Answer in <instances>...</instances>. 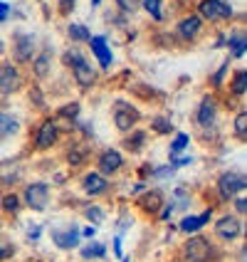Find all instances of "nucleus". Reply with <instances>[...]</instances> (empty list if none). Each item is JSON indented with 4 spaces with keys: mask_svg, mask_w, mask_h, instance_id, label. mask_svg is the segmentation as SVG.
<instances>
[{
    "mask_svg": "<svg viewBox=\"0 0 247 262\" xmlns=\"http://www.w3.org/2000/svg\"><path fill=\"white\" fill-rule=\"evenodd\" d=\"M92 3H94V8H97V5H99V3H102V0H92Z\"/></svg>",
    "mask_w": 247,
    "mask_h": 262,
    "instance_id": "obj_41",
    "label": "nucleus"
},
{
    "mask_svg": "<svg viewBox=\"0 0 247 262\" xmlns=\"http://www.w3.org/2000/svg\"><path fill=\"white\" fill-rule=\"evenodd\" d=\"M215 97H203V102L198 106V114H195V121H198V126L200 129H210L213 124H215V114H218V106H215Z\"/></svg>",
    "mask_w": 247,
    "mask_h": 262,
    "instance_id": "obj_8",
    "label": "nucleus"
},
{
    "mask_svg": "<svg viewBox=\"0 0 247 262\" xmlns=\"http://www.w3.org/2000/svg\"><path fill=\"white\" fill-rule=\"evenodd\" d=\"M0 52H3V42H0Z\"/></svg>",
    "mask_w": 247,
    "mask_h": 262,
    "instance_id": "obj_42",
    "label": "nucleus"
},
{
    "mask_svg": "<svg viewBox=\"0 0 247 262\" xmlns=\"http://www.w3.org/2000/svg\"><path fill=\"white\" fill-rule=\"evenodd\" d=\"M235 210L245 215V210H247V201H245V195H242V198H235Z\"/></svg>",
    "mask_w": 247,
    "mask_h": 262,
    "instance_id": "obj_35",
    "label": "nucleus"
},
{
    "mask_svg": "<svg viewBox=\"0 0 247 262\" xmlns=\"http://www.w3.org/2000/svg\"><path fill=\"white\" fill-rule=\"evenodd\" d=\"M210 220V210H205L203 215H186V218L181 220V233H186V235H195L198 230H203V225Z\"/></svg>",
    "mask_w": 247,
    "mask_h": 262,
    "instance_id": "obj_15",
    "label": "nucleus"
},
{
    "mask_svg": "<svg viewBox=\"0 0 247 262\" xmlns=\"http://www.w3.org/2000/svg\"><path fill=\"white\" fill-rule=\"evenodd\" d=\"M82 235H84V237H92V235H94V228H84V230H82Z\"/></svg>",
    "mask_w": 247,
    "mask_h": 262,
    "instance_id": "obj_40",
    "label": "nucleus"
},
{
    "mask_svg": "<svg viewBox=\"0 0 247 262\" xmlns=\"http://www.w3.org/2000/svg\"><path fill=\"white\" fill-rule=\"evenodd\" d=\"M70 37H72L74 42H84V40H89V30H87V25H79V23L70 25Z\"/></svg>",
    "mask_w": 247,
    "mask_h": 262,
    "instance_id": "obj_23",
    "label": "nucleus"
},
{
    "mask_svg": "<svg viewBox=\"0 0 247 262\" xmlns=\"http://www.w3.org/2000/svg\"><path fill=\"white\" fill-rule=\"evenodd\" d=\"M25 203L32 210H44L50 203V186L47 183H30L25 188Z\"/></svg>",
    "mask_w": 247,
    "mask_h": 262,
    "instance_id": "obj_3",
    "label": "nucleus"
},
{
    "mask_svg": "<svg viewBox=\"0 0 247 262\" xmlns=\"http://www.w3.org/2000/svg\"><path fill=\"white\" fill-rule=\"evenodd\" d=\"M198 10H200V15H203L205 20H222V17H230L233 15V8L225 0H200Z\"/></svg>",
    "mask_w": 247,
    "mask_h": 262,
    "instance_id": "obj_5",
    "label": "nucleus"
},
{
    "mask_svg": "<svg viewBox=\"0 0 247 262\" xmlns=\"http://www.w3.org/2000/svg\"><path fill=\"white\" fill-rule=\"evenodd\" d=\"M20 89V74L13 67V62H0V92L13 94Z\"/></svg>",
    "mask_w": 247,
    "mask_h": 262,
    "instance_id": "obj_7",
    "label": "nucleus"
},
{
    "mask_svg": "<svg viewBox=\"0 0 247 262\" xmlns=\"http://www.w3.org/2000/svg\"><path fill=\"white\" fill-rule=\"evenodd\" d=\"M240 190H245V176L235 173V171H228L218 178V193L220 198H233Z\"/></svg>",
    "mask_w": 247,
    "mask_h": 262,
    "instance_id": "obj_4",
    "label": "nucleus"
},
{
    "mask_svg": "<svg viewBox=\"0 0 247 262\" xmlns=\"http://www.w3.org/2000/svg\"><path fill=\"white\" fill-rule=\"evenodd\" d=\"M117 5L124 13H136L141 8V0H117Z\"/></svg>",
    "mask_w": 247,
    "mask_h": 262,
    "instance_id": "obj_30",
    "label": "nucleus"
},
{
    "mask_svg": "<svg viewBox=\"0 0 247 262\" xmlns=\"http://www.w3.org/2000/svg\"><path fill=\"white\" fill-rule=\"evenodd\" d=\"M245 45H247V40H245V32H235L233 35V40H230V47H233V55L235 57H242L245 55Z\"/></svg>",
    "mask_w": 247,
    "mask_h": 262,
    "instance_id": "obj_22",
    "label": "nucleus"
},
{
    "mask_svg": "<svg viewBox=\"0 0 247 262\" xmlns=\"http://www.w3.org/2000/svg\"><path fill=\"white\" fill-rule=\"evenodd\" d=\"M82 188L87 195H104L109 190V181L102 173H87L82 178Z\"/></svg>",
    "mask_w": 247,
    "mask_h": 262,
    "instance_id": "obj_12",
    "label": "nucleus"
},
{
    "mask_svg": "<svg viewBox=\"0 0 247 262\" xmlns=\"http://www.w3.org/2000/svg\"><path fill=\"white\" fill-rule=\"evenodd\" d=\"M245 131H247V114L242 112V114L235 117V134H237L240 139H245Z\"/></svg>",
    "mask_w": 247,
    "mask_h": 262,
    "instance_id": "obj_29",
    "label": "nucleus"
},
{
    "mask_svg": "<svg viewBox=\"0 0 247 262\" xmlns=\"http://www.w3.org/2000/svg\"><path fill=\"white\" fill-rule=\"evenodd\" d=\"M200 30H203V17H198V15H188V17H183V20L178 23V35H181L183 40L198 37Z\"/></svg>",
    "mask_w": 247,
    "mask_h": 262,
    "instance_id": "obj_13",
    "label": "nucleus"
},
{
    "mask_svg": "<svg viewBox=\"0 0 247 262\" xmlns=\"http://www.w3.org/2000/svg\"><path fill=\"white\" fill-rule=\"evenodd\" d=\"M139 121V112L126 102H119L117 104V112H114V124H117L119 131H131L133 124Z\"/></svg>",
    "mask_w": 247,
    "mask_h": 262,
    "instance_id": "obj_6",
    "label": "nucleus"
},
{
    "mask_svg": "<svg viewBox=\"0 0 247 262\" xmlns=\"http://www.w3.org/2000/svg\"><path fill=\"white\" fill-rule=\"evenodd\" d=\"M52 240L59 250H72L79 245V233L77 230H52Z\"/></svg>",
    "mask_w": 247,
    "mask_h": 262,
    "instance_id": "obj_16",
    "label": "nucleus"
},
{
    "mask_svg": "<svg viewBox=\"0 0 247 262\" xmlns=\"http://www.w3.org/2000/svg\"><path fill=\"white\" fill-rule=\"evenodd\" d=\"M242 233V225H240V220L235 218V215H222V218L215 223V235H218L220 240H235V237H240Z\"/></svg>",
    "mask_w": 247,
    "mask_h": 262,
    "instance_id": "obj_9",
    "label": "nucleus"
},
{
    "mask_svg": "<svg viewBox=\"0 0 247 262\" xmlns=\"http://www.w3.org/2000/svg\"><path fill=\"white\" fill-rule=\"evenodd\" d=\"M188 134H178V136H175V141L173 144H171V154H181V151H183V148H186V146H188Z\"/></svg>",
    "mask_w": 247,
    "mask_h": 262,
    "instance_id": "obj_28",
    "label": "nucleus"
},
{
    "mask_svg": "<svg viewBox=\"0 0 247 262\" xmlns=\"http://www.w3.org/2000/svg\"><path fill=\"white\" fill-rule=\"evenodd\" d=\"M183 255L188 262H213L215 257V245L205 235H193L183 245Z\"/></svg>",
    "mask_w": 247,
    "mask_h": 262,
    "instance_id": "obj_2",
    "label": "nucleus"
},
{
    "mask_svg": "<svg viewBox=\"0 0 247 262\" xmlns=\"http://www.w3.org/2000/svg\"><path fill=\"white\" fill-rule=\"evenodd\" d=\"M47 72H50V55H40V57L35 59V74L44 77Z\"/></svg>",
    "mask_w": 247,
    "mask_h": 262,
    "instance_id": "obj_26",
    "label": "nucleus"
},
{
    "mask_svg": "<svg viewBox=\"0 0 247 262\" xmlns=\"http://www.w3.org/2000/svg\"><path fill=\"white\" fill-rule=\"evenodd\" d=\"M106 255V248H104L102 243H92V245H87V248L82 250V257L84 260H97V257H104Z\"/></svg>",
    "mask_w": 247,
    "mask_h": 262,
    "instance_id": "obj_21",
    "label": "nucleus"
},
{
    "mask_svg": "<svg viewBox=\"0 0 247 262\" xmlns=\"http://www.w3.org/2000/svg\"><path fill=\"white\" fill-rule=\"evenodd\" d=\"M77 112H79V104H67V109H62V117L67 114V117H77Z\"/></svg>",
    "mask_w": 247,
    "mask_h": 262,
    "instance_id": "obj_36",
    "label": "nucleus"
},
{
    "mask_svg": "<svg viewBox=\"0 0 247 262\" xmlns=\"http://www.w3.org/2000/svg\"><path fill=\"white\" fill-rule=\"evenodd\" d=\"M153 129L159 131V134H168V131H173V126H171V121L166 117H159V119H153Z\"/></svg>",
    "mask_w": 247,
    "mask_h": 262,
    "instance_id": "obj_32",
    "label": "nucleus"
},
{
    "mask_svg": "<svg viewBox=\"0 0 247 262\" xmlns=\"http://www.w3.org/2000/svg\"><path fill=\"white\" fill-rule=\"evenodd\" d=\"M121 166H124V156L119 154L117 148H106L102 156H99V171H102L104 178L111 176V173H117Z\"/></svg>",
    "mask_w": 247,
    "mask_h": 262,
    "instance_id": "obj_10",
    "label": "nucleus"
},
{
    "mask_svg": "<svg viewBox=\"0 0 247 262\" xmlns=\"http://www.w3.org/2000/svg\"><path fill=\"white\" fill-rule=\"evenodd\" d=\"M84 218L92 220V223H104V210L99 205H89L87 210H84Z\"/></svg>",
    "mask_w": 247,
    "mask_h": 262,
    "instance_id": "obj_27",
    "label": "nucleus"
},
{
    "mask_svg": "<svg viewBox=\"0 0 247 262\" xmlns=\"http://www.w3.org/2000/svg\"><path fill=\"white\" fill-rule=\"evenodd\" d=\"M17 131H20L17 119H13L10 114H0V141H3V139H10Z\"/></svg>",
    "mask_w": 247,
    "mask_h": 262,
    "instance_id": "obj_18",
    "label": "nucleus"
},
{
    "mask_svg": "<svg viewBox=\"0 0 247 262\" xmlns=\"http://www.w3.org/2000/svg\"><path fill=\"white\" fill-rule=\"evenodd\" d=\"M59 5H62V13H70L74 8V0H59Z\"/></svg>",
    "mask_w": 247,
    "mask_h": 262,
    "instance_id": "obj_37",
    "label": "nucleus"
},
{
    "mask_svg": "<svg viewBox=\"0 0 247 262\" xmlns=\"http://www.w3.org/2000/svg\"><path fill=\"white\" fill-rule=\"evenodd\" d=\"M30 237H32V240H37V237H40V228H37V225L30 230Z\"/></svg>",
    "mask_w": 247,
    "mask_h": 262,
    "instance_id": "obj_38",
    "label": "nucleus"
},
{
    "mask_svg": "<svg viewBox=\"0 0 247 262\" xmlns=\"http://www.w3.org/2000/svg\"><path fill=\"white\" fill-rule=\"evenodd\" d=\"M55 141H57V126H55V121H44V124H40V129L35 134V148L44 151V148L55 146Z\"/></svg>",
    "mask_w": 247,
    "mask_h": 262,
    "instance_id": "obj_11",
    "label": "nucleus"
},
{
    "mask_svg": "<svg viewBox=\"0 0 247 262\" xmlns=\"http://www.w3.org/2000/svg\"><path fill=\"white\" fill-rule=\"evenodd\" d=\"M139 205L144 208L146 213H159L161 205H163V193H161V190H144Z\"/></svg>",
    "mask_w": 247,
    "mask_h": 262,
    "instance_id": "obj_17",
    "label": "nucleus"
},
{
    "mask_svg": "<svg viewBox=\"0 0 247 262\" xmlns=\"http://www.w3.org/2000/svg\"><path fill=\"white\" fill-rule=\"evenodd\" d=\"M3 208H5L8 213H17V210H20V198H17L15 193L3 195Z\"/></svg>",
    "mask_w": 247,
    "mask_h": 262,
    "instance_id": "obj_25",
    "label": "nucleus"
},
{
    "mask_svg": "<svg viewBox=\"0 0 247 262\" xmlns=\"http://www.w3.org/2000/svg\"><path fill=\"white\" fill-rule=\"evenodd\" d=\"M13 252H15L13 243H10V240H5V237H0V262L8 260V257H10Z\"/></svg>",
    "mask_w": 247,
    "mask_h": 262,
    "instance_id": "obj_31",
    "label": "nucleus"
},
{
    "mask_svg": "<svg viewBox=\"0 0 247 262\" xmlns=\"http://www.w3.org/2000/svg\"><path fill=\"white\" fill-rule=\"evenodd\" d=\"M245 84H247V72L245 70H240V72H235V79H233V92L235 94H245Z\"/></svg>",
    "mask_w": 247,
    "mask_h": 262,
    "instance_id": "obj_24",
    "label": "nucleus"
},
{
    "mask_svg": "<svg viewBox=\"0 0 247 262\" xmlns=\"http://www.w3.org/2000/svg\"><path fill=\"white\" fill-rule=\"evenodd\" d=\"M225 72H228V62H225V64H222V67L218 70V72H215V77H213V87H218L220 82H222V77H225Z\"/></svg>",
    "mask_w": 247,
    "mask_h": 262,
    "instance_id": "obj_33",
    "label": "nucleus"
},
{
    "mask_svg": "<svg viewBox=\"0 0 247 262\" xmlns=\"http://www.w3.org/2000/svg\"><path fill=\"white\" fill-rule=\"evenodd\" d=\"M8 17H10V5L0 0V23H5Z\"/></svg>",
    "mask_w": 247,
    "mask_h": 262,
    "instance_id": "obj_34",
    "label": "nucleus"
},
{
    "mask_svg": "<svg viewBox=\"0 0 247 262\" xmlns=\"http://www.w3.org/2000/svg\"><path fill=\"white\" fill-rule=\"evenodd\" d=\"M114 250H117V255H119V257H121V240H119V237H117V240H114Z\"/></svg>",
    "mask_w": 247,
    "mask_h": 262,
    "instance_id": "obj_39",
    "label": "nucleus"
},
{
    "mask_svg": "<svg viewBox=\"0 0 247 262\" xmlns=\"http://www.w3.org/2000/svg\"><path fill=\"white\" fill-rule=\"evenodd\" d=\"M89 45H92V52L97 55L99 64L102 67H109L111 64V50H109V42L104 35H97V37H89Z\"/></svg>",
    "mask_w": 247,
    "mask_h": 262,
    "instance_id": "obj_14",
    "label": "nucleus"
},
{
    "mask_svg": "<svg viewBox=\"0 0 247 262\" xmlns=\"http://www.w3.org/2000/svg\"><path fill=\"white\" fill-rule=\"evenodd\" d=\"M64 62L72 67L74 79H77V84H79L82 89H89L94 82H97V72H94V67L84 59V55H82L79 50H70V52L64 55Z\"/></svg>",
    "mask_w": 247,
    "mask_h": 262,
    "instance_id": "obj_1",
    "label": "nucleus"
},
{
    "mask_svg": "<svg viewBox=\"0 0 247 262\" xmlns=\"http://www.w3.org/2000/svg\"><path fill=\"white\" fill-rule=\"evenodd\" d=\"M30 55H32V37H17V50H15V57L20 59V62H25V59H30Z\"/></svg>",
    "mask_w": 247,
    "mask_h": 262,
    "instance_id": "obj_19",
    "label": "nucleus"
},
{
    "mask_svg": "<svg viewBox=\"0 0 247 262\" xmlns=\"http://www.w3.org/2000/svg\"><path fill=\"white\" fill-rule=\"evenodd\" d=\"M141 5L146 8V13L151 15L153 20H163V5H161V0H141Z\"/></svg>",
    "mask_w": 247,
    "mask_h": 262,
    "instance_id": "obj_20",
    "label": "nucleus"
}]
</instances>
